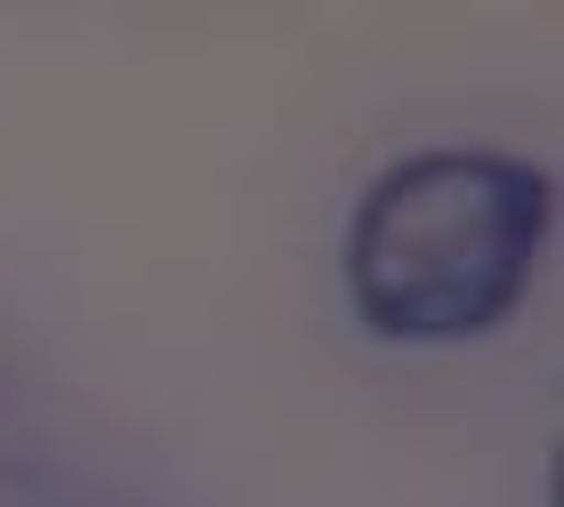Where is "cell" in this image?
Segmentation results:
<instances>
[{
    "label": "cell",
    "instance_id": "1",
    "mask_svg": "<svg viewBox=\"0 0 564 507\" xmlns=\"http://www.w3.org/2000/svg\"><path fill=\"white\" fill-rule=\"evenodd\" d=\"M556 218L549 169L484 145L403 154L364 186L347 218V307L364 331L403 346L476 339L517 315Z\"/></svg>",
    "mask_w": 564,
    "mask_h": 507
}]
</instances>
